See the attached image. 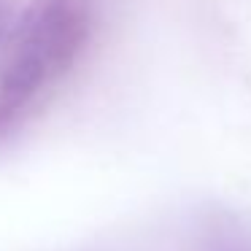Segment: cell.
I'll return each instance as SVG.
<instances>
[{"label":"cell","instance_id":"6da1fadb","mask_svg":"<svg viewBox=\"0 0 251 251\" xmlns=\"http://www.w3.org/2000/svg\"><path fill=\"white\" fill-rule=\"evenodd\" d=\"M0 19H3V17H0Z\"/></svg>","mask_w":251,"mask_h":251}]
</instances>
